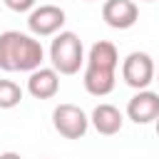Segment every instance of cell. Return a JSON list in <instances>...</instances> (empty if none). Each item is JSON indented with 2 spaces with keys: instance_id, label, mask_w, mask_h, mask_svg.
<instances>
[{
  "instance_id": "6da1fadb",
  "label": "cell",
  "mask_w": 159,
  "mask_h": 159,
  "mask_svg": "<svg viewBox=\"0 0 159 159\" xmlns=\"http://www.w3.org/2000/svg\"><path fill=\"white\" fill-rule=\"evenodd\" d=\"M117 65H119V52L109 40H99L89 47L87 55V67H84V89L94 97H107L114 89L117 82Z\"/></svg>"
},
{
  "instance_id": "7a4b0ae2",
  "label": "cell",
  "mask_w": 159,
  "mask_h": 159,
  "mask_svg": "<svg viewBox=\"0 0 159 159\" xmlns=\"http://www.w3.org/2000/svg\"><path fill=\"white\" fill-rule=\"evenodd\" d=\"M45 50L32 35L7 30L0 35V70L5 72H32L42 67Z\"/></svg>"
},
{
  "instance_id": "3957f363",
  "label": "cell",
  "mask_w": 159,
  "mask_h": 159,
  "mask_svg": "<svg viewBox=\"0 0 159 159\" xmlns=\"http://www.w3.org/2000/svg\"><path fill=\"white\" fill-rule=\"evenodd\" d=\"M50 60L60 75H75L84 62L82 40L75 32H60L50 45Z\"/></svg>"
},
{
  "instance_id": "277c9868",
  "label": "cell",
  "mask_w": 159,
  "mask_h": 159,
  "mask_svg": "<svg viewBox=\"0 0 159 159\" xmlns=\"http://www.w3.org/2000/svg\"><path fill=\"white\" fill-rule=\"evenodd\" d=\"M52 127L65 139H80L87 134L89 119L77 104H57L52 112Z\"/></svg>"
},
{
  "instance_id": "5b68a950",
  "label": "cell",
  "mask_w": 159,
  "mask_h": 159,
  "mask_svg": "<svg viewBox=\"0 0 159 159\" xmlns=\"http://www.w3.org/2000/svg\"><path fill=\"white\" fill-rule=\"evenodd\" d=\"M122 80L134 89H147L154 80V60L147 52H129L122 62Z\"/></svg>"
},
{
  "instance_id": "8992f818",
  "label": "cell",
  "mask_w": 159,
  "mask_h": 159,
  "mask_svg": "<svg viewBox=\"0 0 159 159\" xmlns=\"http://www.w3.org/2000/svg\"><path fill=\"white\" fill-rule=\"evenodd\" d=\"M62 25H65V10L57 7V5H40V7H32V10H30L27 27H30V32L37 35V37L55 35Z\"/></svg>"
},
{
  "instance_id": "52a82bcc",
  "label": "cell",
  "mask_w": 159,
  "mask_h": 159,
  "mask_svg": "<svg viewBox=\"0 0 159 159\" xmlns=\"http://www.w3.org/2000/svg\"><path fill=\"white\" fill-rule=\"evenodd\" d=\"M127 117L134 124H149L159 119V94L149 89H139L127 102Z\"/></svg>"
},
{
  "instance_id": "ba28073f",
  "label": "cell",
  "mask_w": 159,
  "mask_h": 159,
  "mask_svg": "<svg viewBox=\"0 0 159 159\" xmlns=\"http://www.w3.org/2000/svg\"><path fill=\"white\" fill-rule=\"evenodd\" d=\"M102 20L114 30H129L139 20V7L132 0H107L102 5Z\"/></svg>"
},
{
  "instance_id": "9c48e42d",
  "label": "cell",
  "mask_w": 159,
  "mask_h": 159,
  "mask_svg": "<svg viewBox=\"0 0 159 159\" xmlns=\"http://www.w3.org/2000/svg\"><path fill=\"white\" fill-rule=\"evenodd\" d=\"M27 92L35 99H52L60 92V75L55 67H37L27 77Z\"/></svg>"
},
{
  "instance_id": "30bf717a",
  "label": "cell",
  "mask_w": 159,
  "mask_h": 159,
  "mask_svg": "<svg viewBox=\"0 0 159 159\" xmlns=\"http://www.w3.org/2000/svg\"><path fill=\"white\" fill-rule=\"evenodd\" d=\"M89 122H92V127H94L99 134L112 137V134H117V132L122 129L124 117H122V112H119L114 104H97V107L92 109Z\"/></svg>"
},
{
  "instance_id": "8fae6325",
  "label": "cell",
  "mask_w": 159,
  "mask_h": 159,
  "mask_svg": "<svg viewBox=\"0 0 159 159\" xmlns=\"http://www.w3.org/2000/svg\"><path fill=\"white\" fill-rule=\"evenodd\" d=\"M20 99H22L20 84H15L12 80H0V109H12L20 104Z\"/></svg>"
},
{
  "instance_id": "7c38bea8",
  "label": "cell",
  "mask_w": 159,
  "mask_h": 159,
  "mask_svg": "<svg viewBox=\"0 0 159 159\" xmlns=\"http://www.w3.org/2000/svg\"><path fill=\"white\" fill-rule=\"evenodd\" d=\"M12 12H27L35 7V0H2Z\"/></svg>"
},
{
  "instance_id": "4fadbf2b",
  "label": "cell",
  "mask_w": 159,
  "mask_h": 159,
  "mask_svg": "<svg viewBox=\"0 0 159 159\" xmlns=\"http://www.w3.org/2000/svg\"><path fill=\"white\" fill-rule=\"evenodd\" d=\"M0 159H22V157L15 154V152H5V154H0Z\"/></svg>"
},
{
  "instance_id": "5bb4252c",
  "label": "cell",
  "mask_w": 159,
  "mask_h": 159,
  "mask_svg": "<svg viewBox=\"0 0 159 159\" xmlns=\"http://www.w3.org/2000/svg\"><path fill=\"white\" fill-rule=\"evenodd\" d=\"M157 134H159V119H157Z\"/></svg>"
},
{
  "instance_id": "9a60e30c",
  "label": "cell",
  "mask_w": 159,
  "mask_h": 159,
  "mask_svg": "<svg viewBox=\"0 0 159 159\" xmlns=\"http://www.w3.org/2000/svg\"><path fill=\"white\" fill-rule=\"evenodd\" d=\"M147 2H154V0H147Z\"/></svg>"
}]
</instances>
